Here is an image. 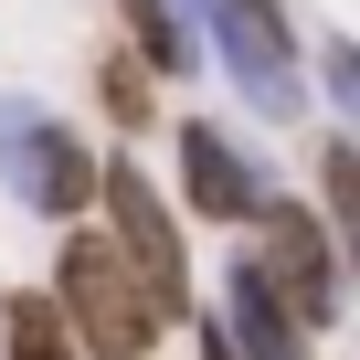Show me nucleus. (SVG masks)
<instances>
[{
	"instance_id": "obj_1",
	"label": "nucleus",
	"mask_w": 360,
	"mask_h": 360,
	"mask_svg": "<svg viewBox=\"0 0 360 360\" xmlns=\"http://www.w3.org/2000/svg\"><path fill=\"white\" fill-rule=\"evenodd\" d=\"M53 307H64V328H75L85 349H117V360H148V349H159V307L138 297V276L117 265V244H106L96 223H75V233L53 244Z\"/></svg>"
},
{
	"instance_id": "obj_2",
	"label": "nucleus",
	"mask_w": 360,
	"mask_h": 360,
	"mask_svg": "<svg viewBox=\"0 0 360 360\" xmlns=\"http://www.w3.org/2000/svg\"><path fill=\"white\" fill-rule=\"evenodd\" d=\"M96 202H106V223H117L106 244H117V265L138 276V297L159 307V328H169V318H191V244H180L169 202L148 191L127 159H96Z\"/></svg>"
},
{
	"instance_id": "obj_3",
	"label": "nucleus",
	"mask_w": 360,
	"mask_h": 360,
	"mask_svg": "<svg viewBox=\"0 0 360 360\" xmlns=\"http://www.w3.org/2000/svg\"><path fill=\"white\" fill-rule=\"evenodd\" d=\"M0 180L22 191V212H53V223L96 212V148L75 127H53L32 96H0Z\"/></svg>"
},
{
	"instance_id": "obj_4",
	"label": "nucleus",
	"mask_w": 360,
	"mask_h": 360,
	"mask_svg": "<svg viewBox=\"0 0 360 360\" xmlns=\"http://www.w3.org/2000/svg\"><path fill=\"white\" fill-rule=\"evenodd\" d=\"M255 233H265V276H276V297L297 307V328L318 339V328H339V233L307 212V202H255Z\"/></svg>"
},
{
	"instance_id": "obj_5",
	"label": "nucleus",
	"mask_w": 360,
	"mask_h": 360,
	"mask_svg": "<svg viewBox=\"0 0 360 360\" xmlns=\"http://www.w3.org/2000/svg\"><path fill=\"white\" fill-rule=\"evenodd\" d=\"M212 11V43H223V64H233V85L265 106V117H297V32H286V11L276 0H202Z\"/></svg>"
},
{
	"instance_id": "obj_6",
	"label": "nucleus",
	"mask_w": 360,
	"mask_h": 360,
	"mask_svg": "<svg viewBox=\"0 0 360 360\" xmlns=\"http://www.w3.org/2000/svg\"><path fill=\"white\" fill-rule=\"evenodd\" d=\"M180 191H191V212L202 223H255V202H265V180H255V159H244V138H223V127H180Z\"/></svg>"
},
{
	"instance_id": "obj_7",
	"label": "nucleus",
	"mask_w": 360,
	"mask_h": 360,
	"mask_svg": "<svg viewBox=\"0 0 360 360\" xmlns=\"http://www.w3.org/2000/svg\"><path fill=\"white\" fill-rule=\"evenodd\" d=\"M223 339H233V360H307V328H297V307L276 297L265 265H233V286H223Z\"/></svg>"
},
{
	"instance_id": "obj_8",
	"label": "nucleus",
	"mask_w": 360,
	"mask_h": 360,
	"mask_svg": "<svg viewBox=\"0 0 360 360\" xmlns=\"http://www.w3.org/2000/svg\"><path fill=\"white\" fill-rule=\"evenodd\" d=\"M0 360H75V328L53 297H0Z\"/></svg>"
},
{
	"instance_id": "obj_9",
	"label": "nucleus",
	"mask_w": 360,
	"mask_h": 360,
	"mask_svg": "<svg viewBox=\"0 0 360 360\" xmlns=\"http://www.w3.org/2000/svg\"><path fill=\"white\" fill-rule=\"evenodd\" d=\"M117 11H127L148 75H191V22H180V0H117Z\"/></svg>"
},
{
	"instance_id": "obj_10",
	"label": "nucleus",
	"mask_w": 360,
	"mask_h": 360,
	"mask_svg": "<svg viewBox=\"0 0 360 360\" xmlns=\"http://www.w3.org/2000/svg\"><path fill=\"white\" fill-rule=\"evenodd\" d=\"M318 159H328V212H318V223L349 244V233H360V148H349V138H328Z\"/></svg>"
},
{
	"instance_id": "obj_11",
	"label": "nucleus",
	"mask_w": 360,
	"mask_h": 360,
	"mask_svg": "<svg viewBox=\"0 0 360 360\" xmlns=\"http://www.w3.org/2000/svg\"><path fill=\"white\" fill-rule=\"evenodd\" d=\"M96 96H106L117 127H138V117H148V64H138V53H106V64H96Z\"/></svg>"
},
{
	"instance_id": "obj_12",
	"label": "nucleus",
	"mask_w": 360,
	"mask_h": 360,
	"mask_svg": "<svg viewBox=\"0 0 360 360\" xmlns=\"http://www.w3.org/2000/svg\"><path fill=\"white\" fill-rule=\"evenodd\" d=\"M191 328H202V318H191ZM202 360H233V339H223V328H202Z\"/></svg>"
},
{
	"instance_id": "obj_13",
	"label": "nucleus",
	"mask_w": 360,
	"mask_h": 360,
	"mask_svg": "<svg viewBox=\"0 0 360 360\" xmlns=\"http://www.w3.org/2000/svg\"><path fill=\"white\" fill-rule=\"evenodd\" d=\"M96 360H117V349H96Z\"/></svg>"
}]
</instances>
